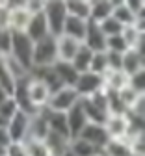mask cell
I'll return each mask as SVG.
<instances>
[{"mask_svg": "<svg viewBox=\"0 0 145 156\" xmlns=\"http://www.w3.org/2000/svg\"><path fill=\"white\" fill-rule=\"evenodd\" d=\"M13 60H17L28 73L32 69V56H34V41L24 32H11V45L9 54Z\"/></svg>", "mask_w": 145, "mask_h": 156, "instance_id": "obj_1", "label": "cell"}, {"mask_svg": "<svg viewBox=\"0 0 145 156\" xmlns=\"http://www.w3.org/2000/svg\"><path fill=\"white\" fill-rule=\"evenodd\" d=\"M43 17L47 21L49 32L50 35L58 37L63 32V24L67 19V11H65V2L63 0H50L45 2V9H43Z\"/></svg>", "mask_w": 145, "mask_h": 156, "instance_id": "obj_2", "label": "cell"}, {"mask_svg": "<svg viewBox=\"0 0 145 156\" xmlns=\"http://www.w3.org/2000/svg\"><path fill=\"white\" fill-rule=\"evenodd\" d=\"M58 62L56 54V37L47 35L45 39L34 43V56H32V67H52Z\"/></svg>", "mask_w": 145, "mask_h": 156, "instance_id": "obj_3", "label": "cell"}, {"mask_svg": "<svg viewBox=\"0 0 145 156\" xmlns=\"http://www.w3.org/2000/svg\"><path fill=\"white\" fill-rule=\"evenodd\" d=\"M80 101L78 93L74 91V87H61L58 91H54L49 99L47 108L52 112H60V113H67L76 102Z\"/></svg>", "mask_w": 145, "mask_h": 156, "instance_id": "obj_4", "label": "cell"}, {"mask_svg": "<svg viewBox=\"0 0 145 156\" xmlns=\"http://www.w3.org/2000/svg\"><path fill=\"white\" fill-rule=\"evenodd\" d=\"M8 8V30L9 32H26L32 15L24 9L23 2H4Z\"/></svg>", "mask_w": 145, "mask_h": 156, "instance_id": "obj_5", "label": "cell"}, {"mask_svg": "<svg viewBox=\"0 0 145 156\" xmlns=\"http://www.w3.org/2000/svg\"><path fill=\"white\" fill-rule=\"evenodd\" d=\"M104 89V80L102 76L99 74H93V73H82L78 74V80L74 84V91L78 93L80 99H88V97L95 95L97 91H102Z\"/></svg>", "mask_w": 145, "mask_h": 156, "instance_id": "obj_6", "label": "cell"}, {"mask_svg": "<svg viewBox=\"0 0 145 156\" xmlns=\"http://www.w3.org/2000/svg\"><path fill=\"white\" fill-rule=\"evenodd\" d=\"M28 125H30V115H26L24 112H17L11 119L8 121V134L11 143H24L28 138Z\"/></svg>", "mask_w": 145, "mask_h": 156, "instance_id": "obj_7", "label": "cell"}, {"mask_svg": "<svg viewBox=\"0 0 145 156\" xmlns=\"http://www.w3.org/2000/svg\"><path fill=\"white\" fill-rule=\"evenodd\" d=\"M26 91H28V99L32 102L34 108L41 110V108H45L49 104V99H50V89L41 82V80H35V78H32L28 74V86H26Z\"/></svg>", "mask_w": 145, "mask_h": 156, "instance_id": "obj_8", "label": "cell"}, {"mask_svg": "<svg viewBox=\"0 0 145 156\" xmlns=\"http://www.w3.org/2000/svg\"><path fill=\"white\" fill-rule=\"evenodd\" d=\"M65 119H67V128H69V140H76L80 132L84 130V126L89 123L88 117L84 113V108H82L80 101L65 113Z\"/></svg>", "mask_w": 145, "mask_h": 156, "instance_id": "obj_9", "label": "cell"}, {"mask_svg": "<svg viewBox=\"0 0 145 156\" xmlns=\"http://www.w3.org/2000/svg\"><path fill=\"white\" fill-rule=\"evenodd\" d=\"M78 138L84 140V141H88L89 145H93L97 151H102V149H104V145L110 141L104 126H102V125H95V123H88L84 126V130L80 132Z\"/></svg>", "mask_w": 145, "mask_h": 156, "instance_id": "obj_10", "label": "cell"}, {"mask_svg": "<svg viewBox=\"0 0 145 156\" xmlns=\"http://www.w3.org/2000/svg\"><path fill=\"white\" fill-rule=\"evenodd\" d=\"M102 126H104L110 140H125L127 141V136H129L127 113L125 115H108Z\"/></svg>", "mask_w": 145, "mask_h": 156, "instance_id": "obj_11", "label": "cell"}, {"mask_svg": "<svg viewBox=\"0 0 145 156\" xmlns=\"http://www.w3.org/2000/svg\"><path fill=\"white\" fill-rule=\"evenodd\" d=\"M82 45L88 47L91 52H106V37L99 30V26L91 21H88V28H86V35Z\"/></svg>", "mask_w": 145, "mask_h": 156, "instance_id": "obj_12", "label": "cell"}, {"mask_svg": "<svg viewBox=\"0 0 145 156\" xmlns=\"http://www.w3.org/2000/svg\"><path fill=\"white\" fill-rule=\"evenodd\" d=\"M80 47H82V43L74 41V39H71V37H67V35H58V37H56L58 62H69V63H71Z\"/></svg>", "mask_w": 145, "mask_h": 156, "instance_id": "obj_13", "label": "cell"}, {"mask_svg": "<svg viewBox=\"0 0 145 156\" xmlns=\"http://www.w3.org/2000/svg\"><path fill=\"white\" fill-rule=\"evenodd\" d=\"M121 71L127 76H132L140 71H145V54L138 52L134 48H129L125 54H123V67Z\"/></svg>", "mask_w": 145, "mask_h": 156, "instance_id": "obj_14", "label": "cell"}, {"mask_svg": "<svg viewBox=\"0 0 145 156\" xmlns=\"http://www.w3.org/2000/svg\"><path fill=\"white\" fill-rule=\"evenodd\" d=\"M86 28H88V21H82V19L67 15L61 35H67V37L74 39V41L82 43V41H84V35H86Z\"/></svg>", "mask_w": 145, "mask_h": 156, "instance_id": "obj_15", "label": "cell"}, {"mask_svg": "<svg viewBox=\"0 0 145 156\" xmlns=\"http://www.w3.org/2000/svg\"><path fill=\"white\" fill-rule=\"evenodd\" d=\"M56 76H58V80L61 82V86H65V87H74L76 80H78V73L76 69L69 63V62H56L52 65Z\"/></svg>", "mask_w": 145, "mask_h": 156, "instance_id": "obj_16", "label": "cell"}, {"mask_svg": "<svg viewBox=\"0 0 145 156\" xmlns=\"http://www.w3.org/2000/svg\"><path fill=\"white\" fill-rule=\"evenodd\" d=\"M24 34L32 39L34 43H37V41H41V39H45L47 35H50L43 13H41V15H35V17H32V19H30V23H28V26H26V32H24Z\"/></svg>", "mask_w": 145, "mask_h": 156, "instance_id": "obj_17", "label": "cell"}, {"mask_svg": "<svg viewBox=\"0 0 145 156\" xmlns=\"http://www.w3.org/2000/svg\"><path fill=\"white\" fill-rule=\"evenodd\" d=\"M47 134H49V125L45 121V117L43 113H35L30 117V125H28V138L26 140H41V141H45L47 138Z\"/></svg>", "mask_w": 145, "mask_h": 156, "instance_id": "obj_18", "label": "cell"}, {"mask_svg": "<svg viewBox=\"0 0 145 156\" xmlns=\"http://www.w3.org/2000/svg\"><path fill=\"white\" fill-rule=\"evenodd\" d=\"M112 9H114L112 0H93L91 11H89V21L95 24H100L104 19L112 17Z\"/></svg>", "mask_w": 145, "mask_h": 156, "instance_id": "obj_19", "label": "cell"}, {"mask_svg": "<svg viewBox=\"0 0 145 156\" xmlns=\"http://www.w3.org/2000/svg\"><path fill=\"white\" fill-rule=\"evenodd\" d=\"M102 80H104V89L114 91V93H117L119 89L129 86V76L123 71H106L102 74Z\"/></svg>", "mask_w": 145, "mask_h": 156, "instance_id": "obj_20", "label": "cell"}, {"mask_svg": "<svg viewBox=\"0 0 145 156\" xmlns=\"http://www.w3.org/2000/svg\"><path fill=\"white\" fill-rule=\"evenodd\" d=\"M65 11L69 17H76L82 21H89L91 2L89 0H65Z\"/></svg>", "mask_w": 145, "mask_h": 156, "instance_id": "obj_21", "label": "cell"}, {"mask_svg": "<svg viewBox=\"0 0 145 156\" xmlns=\"http://www.w3.org/2000/svg\"><path fill=\"white\" fill-rule=\"evenodd\" d=\"M69 143H71L69 138L60 136V134H54V132H49L47 138H45V145L49 147L52 156H61L65 151H69Z\"/></svg>", "mask_w": 145, "mask_h": 156, "instance_id": "obj_22", "label": "cell"}, {"mask_svg": "<svg viewBox=\"0 0 145 156\" xmlns=\"http://www.w3.org/2000/svg\"><path fill=\"white\" fill-rule=\"evenodd\" d=\"M114 2V9H112V19L121 24V26H130L136 23V17L130 13V9L127 8L125 2H119V0H112Z\"/></svg>", "mask_w": 145, "mask_h": 156, "instance_id": "obj_23", "label": "cell"}, {"mask_svg": "<svg viewBox=\"0 0 145 156\" xmlns=\"http://www.w3.org/2000/svg\"><path fill=\"white\" fill-rule=\"evenodd\" d=\"M91 56H93V52H91L88 47H84V45H82V47L78 48L76 56L73 58V62H71V65L76 69V73H78V74H82V73H88V71H89Z\"/></svg>", "mask_w": 145, "mask_h": 156, "instance_id": "obj_24", "label": "cell"}, {"mask_svg": "<svg viewBox=\"0 0 145 156\" xmlns=\"http://www.w3.org/2000/svg\"><path fill=\"white\" fill-rule=\"evenodd\" d=\"M100 152L104 156H132L129 143L125 140H110Z\"/></svg>", "mask_w": 145, "mask_h": 156, "instance_id": "obj_25", "label": "cell"}, {"mask_svg": "<svg viewBox=\"0 0 145 156\" xmlns=\"http://www.w3.org/2000/svg\"><path fill=\"white\" fill-rule=\"evenodd\" d=\"M127 123H129V136H127V141L134 136H143L145 134V117L134 115L127 112Z\"/></svg>", "mask_w": 145, "mask_h": 156, "instance_id": "obj_26", "label": "cell"}, {"mask_svg": "<svg viewBox=\"0 0 145 156\" xmlns=\"http://www.w3.org/2000/svg\"><path fill=\"white\" fill-rule=\"evenodd\" d=\"M69 151H71L74 156H93L95 152H99L93 145H89L88 141L80 140V138L71 140V143H69Z\"/></svg>", "mask_w": 145, "mask_h": 156, "instance_id": "obj_27", "label": "cell"}, {"mask_svg": "<svg viewBox=\"0 0 145 156\" xmlns=\"http://www.w3.org/2000/svg\"><path fill=\"white\" fill-rule=\"evenodd\" d=\"M106 71H108L106 52H93V56H91V63H89V73L102 76Z\"/></svg>", "mask_w": 145, "mask_h": 156, "instance_id": "obj_28", "label": "cell"}, {"mask_svg": "<svg viewBox=\"0 0 145 156\" xmlns=\"http://www.w3.org/2000/svg\"><path fill=\"white\" fill-rule=\"evenodd\" d=\"M23 145H24L28 156H52L49 147L45 145V141H41V140H26Z\"/></svg>", "mask_w": 145, "mask_h": 156, "instance_id": "obj_29", "label": "cell"}, {"mask_svg": "<svg viewBox=\"0 0 145 156\" xmlns=\"http://www.w3.org/2000/svg\"><path fill=\"white\" fill-rule=\"evenodd\" d=\"M0 89H4L9 97L15 89V80H13V76L9 74L6 63H4V58H0Z\"/></svg>", "mask_w": 145, "mask_h": 156, "instance_id": "obj_30", "label": "cell"}, {"mask_svg": "<svg viewBox=\"0 0 145 156\" xmlns=\"http://www.w3.org/2000/svg\"><path fill=\"white\" fill-rule=\"evenodd\" d=\"M4 63H6V67H8V71H9V74L13 76L15 82H17V80H23V78L28 76V71L20 65L17 60H13L11 56H4Z\"/></svg>", "mask_w": 145, "mask_h": 156, "instance_id": "obj_31", "label": "cell"}, {"mask_svg": "<svg viewBox=\"0 0 145 156\" xmlns=\"http://www.w3.org/2000/svg\"><path fill=\"white\" fill-rule=\"evenodd\" d=\"M99 26V30L104 34V37H112V35H119L121 34V30H123V26L115 21V19H112V17H108V19H104L100 24H97Z\"/></svg>", "mask_w": 145, "mask_h": 156, "instance_id": "obj_32", "label": "cell"}, {"mask_svg": "<svg viewBox=\"0 0 145 156\" xmlns=\"http://www.w3.org/2000/svg\"><path fill=\"white\" fill-rule=\"evenodd\" d=\"M117 97L121 99V102L125 104V108H127V112H129V108H130L138 99H140V97H143V95H141V93H136L130 86H125L123 89H119V91H117Z\"/></svg>", "mask_w": 145, "mask_h": 156, "instance_id": "obj_33", "label": "cell"}, {"mask_svg": "<svg viewBox=\"0 0 145 156\" xmlns=\"http://www.w3.org/2000/svg\"><path fill=\"white\" fill-rule=\"evenodd\" d=\"M129 50V47L123 41L121 34L119 35H112V37H106V52H117V54H125Z\"/></svg>", "mask_w": 145, "mask_h": 156, "instance_id": "obj_34", "label": "cell"}, {"mask_svg": "<svg viewBox=\"0 0 145 156\" xmlns=\"http://www.w3.org/2000/svg\"><path fill=\"white\" fill-rule=\"evenodd\" d=\"M129 149L132 156H145V134L143 136H134L129 141Z\"/></svg>", "mask_w": 145, "mask_h": 156, "instance_id": "obj_35", "label": "cell"}, {"mask_svg": "<svg viewBox=\"0 0 145 156\" xmlns=\"http://www.w3.org/2000/svg\"><path fill=\"white\" fill-rule=\"evenodd\" d=\"M129 86H130L136 93L145 95V71H140V73L129 76Z\"/></svg>", "mask_w": 145, "mask_h": 156, "instance_id": "obj_36", "label": "cell"}, {"mask_svg": "<svg viewBox=\"0 0 145 156\" xmlns=\"http://www.w3.org/2000/svg\"><path fill=\"white\" fill-rule=\"evenodd\" d=\"M17 112H19V108H17V104H15V101L11 99V97H8V99L0 104V115H2L6 121H9Z\"/></svg>", "mask_w": 145, "mask_h": 156, "instance_id": "obj_37", "label": "cell"}, {"mask_svg": "<svg viewBox=\"0 0 145 156\" xmlns=\"http://www.w3.org/2000/svg\"><path fill=\"white\" fill-rule=\"evenodd\" d=\"M23 6H24V9H26L32 17L41 15V13H43V9H45V2H43V0H24Z\"/></svg>", "mask_w": 145, "mask_h": 156, "instance_id": "obj_38", "label": "cell"}, {"mask_svg": "<svg viewBox=\"0 0 145 156\" xmlns=\"http://www.w3.org/2000/svg\"><path fill=\"white\" fill-rule=\"evenodd\" d=\"M106 60H108V71H121V67H123V54L106 52Z\"/></svg>", "mask_w": 145, "mask_h": 156, "instance_id": "obj_39", "label": "cell"}, {"mask_svg": "<svg viewBox=\"0 0 145 156\" xmlns=\"http://www.w3.org/2000/svg\"><path fill=\"white\" fill-rule=\"evenodd\" d=\"M127 8L130 9V13L138 19V17H143L145 15V4H143V0H127Z\"/></svg>", "mask_w": 145, "mask_h": 156, "instance_id": "obj_40", "label": "cell"}, {"mask_svg": "<svg viewBox=\"0 0 145 156\" xmlns=\"http://www.w3.org/2000/svg\"><path fill=\"white\" fill-rule=\"evenodd\" d=\"M129 113H134V115H140V117H145V95L140 97V99L129 108Z\"/></svg>", "mask_w": 145, "mask_h": 156, "instance_id": "obj_41", "label": "cell"}, {"mask_svg": "<svg viewBox=\"0 0 145 156\" xmlns=\"http://www.w3.org/2000/svg\"><path fill=\"white\" fill-rule=\"evenodd\" d=\"M8 156H28L23 143H11L8 147Z\"/></svg>", "mask_w": 145, "mask_h": 156, "instance_id": "obj_42", "label": "cell"}, {"mask_svg": "<svg viewBox=\"0 0 145 156\" xmlns=\"http://www.w3.org/2000/svg\"><path fill=\"white\" fill-rule=\"evenodd\" d=\"M11 140H9V134L6 128H0V147H9Z\"/></svg>", "mask_w": 145, "mask_h": 156, "instance_id": "obj_43", "label": "cell"}, {"mask_svg": "<svg viewBox=\"0 0 145 156\" xmlns=\"http://www.w3.org/2000/svg\"><path fill=\"white\" fill-rule=\"evenodd\" d=\"M8 97H9V95H8V93H6L4 89H0V104H2V102H4V101L8 99Z\"/></svg>", "mask_w": 145, "mask_h": 156, "instance_id": "obj_44", "label": "cell"}, {"mask_svg": "<svg viewBox=\"0 0 145 156\" xmlns=\"http://www.w3.org/2000/svg\"><path fill=\"white\" fill-rule=\"evenodd\" d=\"M6 126H8V121L4 119L2 115H0V128H6Z\"/></svg>", "mask_w": 145, "mask_h": 156, "instance_id": "obj_45", "label": "cell"}, {"mask_svg": "<svg viewBox=\"0 0 145 156\" xmlns=\"http://www.w3.org/2000/svg\"><path fill=\"white\" fill-rule=\"evenodd\" d=\"M0 156H8V147H0Z\"/></svg>", "mask_w": 145, "mask_h": 156, "instance_id": "obj_46", "label": "cell"}, {"mask_svg": "<svg viewBox=\"0 0 145 156\" xmlns=\"http://www.w3.org/2000/svg\"><path fill=\"white\" fill-rule=\"evenodd\" d=\"M61 156H74V154H73L71 151H65V152H63V154H61Z\"/></svg>", "mask_w": 145, "mask_h": 156, "instance_id": "obj_47", "label": "cell"}, {"mask_svg": "<svg viewBox=\"0 0 145 156\" xmlns=\"http://www.w3.org/2000/svg\"><path fill=\"white\" fill-rule=\"evenodd\" d=\"M93 156H104V154H102V152H100V151H99V152H95V154H93Z\"/></svg>", "mask_w": 145, "mask_h": 156, "instance_id": "obj_48", "label": "cell"}, {"mask_svg": "<svg viewBox=\"0 0 145 156\" xmlns=\"http://www.w3.org/2000/svg\"><path fill=\"white\" fill-rule=\"evenodd\" d=\"M0 58H2V56H0Z\"/></svg>", "mask_w": 145, "mask_h": 156, "instance_id": "obj_49", "label": "cell"}]
</instances>
